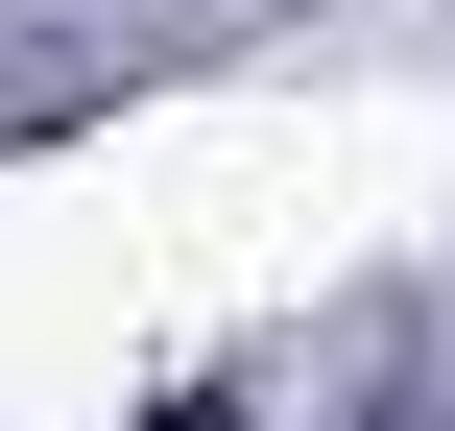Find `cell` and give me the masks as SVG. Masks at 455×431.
<instances>
[{
	"mask_svg": "<svg viewBox=\"0 0 455 431\" xmlns=\"http://www.w3.org/2000/svg\"><path fill=\"white\" fill-rule=\"evenodd\" d=\"M168 431H240V408H168Z\"/></svg>",
	"mask_w": 455,
	"mask_h": 431,
	"instance_id": "6da1fadb",
	"label": "cell"
}]
</instances>
